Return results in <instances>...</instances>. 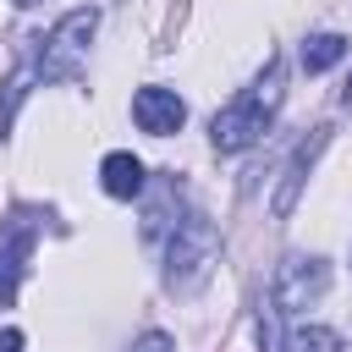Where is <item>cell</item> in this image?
<instances>
[{
    "mask_svg": "<svg viewBox=\"0 0 352 352\" xmlns=\"http://www.w3.org/2000/svg\"><path fill=\"white\" fill-rule=\"evenodd\" d=\"M280 99H286V72H280V60H270V66H264L231 104L214 110V121H209V143H214V154H242V148H253V143L270 132Z\"/></svg>",
    "mask_w": 352,
    "mask_h": 352,
    "instance_id": "6da1fadb",
    "label": "cell"
},
{
    "mask_svg": "<svg viewBox=\"0 0 352 352\" xmlns=\"http://www.w3.org/2000/svg\"><path fill=\"white\" fill-rule=\"evenodd\" d=\"M214 264H220V231H214L209 214L187 209L170 226V242H165V286L170 292H198Z\"/></svg>",
    "mask_w": 352,
    "mask_h": 352,
    "instance_id": "7a4b0ae2",
    "label": "cell"
},
{
    "mask_svg": "<svg viewBox=\"0 0 352 352\" xmlns=\"http://www.w3.org/2000/svg\"><path fill=\"white\" fill-rule=\"evenodd\" d=\"M94 33H99V11H94V6H77V11H66V16L50 28V38H38L33 77H44V82H60V77H72V72L88 60V44H94Z\"/></svg>",
    "mask_w": 352,
    "mask_h": 352,
    "instance_id": "3957f363",
    "label": "cell"
},
{
    "mask_svg": "<svg viewBox=\"0 0 352 352\" xmlns=\"http://www.w3.org/2000/svg\"><path fill=\"white\" fill-rule=\"evenodd\" d=\"M324 292H330V258L292 253V258H280V270H275V280H270V308L286 319V314L314 308Z\"/></svg>",
    "mask_w": 352,
    "mask_h": 352,
    "instance_id": "277c9868",
    "label": "cell"
},
{
    "mask_svg": "<svg viewBox=\"0 0 352 352\" xmlns=\"http://www.w3.org/2000/svg\"><path fill=\"white\" fill-rule=\"evenodd\" d=\"M324 143H330V126H314V132L292 148V160L280 165V182H275V192H270V214H275V220H286V214L297 209V198H302V187H308V176H314Z\"/></svg>",
    "mask_w": 352,
    "mask_h": 352,
    "instance_id": "5b68a950",
    "label": "cell"
},
{
    "mask_svg": "<svg viewBox=\"0 0 352 352\" xmlns=\"http://www.w3.org/2000/svg\"><path fill=\"white\" fill-rule=\"evenodd\" d=\"M132 121H138V132H148V138H170V132H182V121H187V104H182L176 88L148 82V88L132 94Z\"/></svg>",
    "mask_w": 352,
    "mask_h": 352,
    "instance_id": "8992f818",
    "label": "cell"
},
{
    "mask_svg": "<svg viewBox=\"0 0 352 352\" xmlns=\"http://www.w3.org/2000/svg\"><path fill=\"white\" fill-rule=\"evenodd\" d=\"M28 253H33V214H16L0 231V308L16 302L22 275H28Z\"/></svg>",
    "mask_w": 352,
    "mask_h": 352,
    "instance_id": "52a82bcc",
    "label": "cell"
},
{
    "mask_svg": "<svg viewBox=\"0 0 352 352\" xmlns=\"http://www.w3.org/2000/svg\"><path fill=\"white\" fill-rule=\"evenodd\" d=\"M143 182H148V170H143V160H138V154L116 148V154H104V160H99V187H104L110 198H138V192H143Z\"/></svg>",
    "mask_w": 352,
    "mask_h": 352,
    "instance_id": "ba28073f",
    "label": "cell"
},
{
    "mask_svg": "<svg viewBox=\"0 0 352 352\" xmlns=\"http://www.w3.org/2000/svg\"><path fill=\"white\" fill-rule=\"evenodd\" d=\"M336 60H346V38L341 33H308L302 38V72H330Z\"/></svg>",
    "mask_w": 352,
    "mask_h": 352,
    "instance_id": "9c48e42d",
    "label": "cell"
},
{
    "mask_svg": "<svg viewBox=\"0 0 352 352\" xmlns=\"http://www.w3.org/2000/svg\"><path fill=\"white\" fill-rule=\"evenodd\" d=\"M280 352H346V341L330 324H297V330H286V346Z\"/></svg>",
    "mask_w": 352,
    "mask_h": 352,
    "instance_id": "30bf717a",
    "label": "cell"
},
{
    "mask_svg": "<svg viewBox=\"0 0 352 352\" xmlns=\"http://www.w3.org/2000/svg\"><path fill=\"white\" fill-rule=\"evenodd\" d=\"M28 82H33V66H16V72H11V82H6V99H0V138L11 132V121H16L22 99H28Z\"/></svg>",
    "mask_w": 352,
    "mask_h": 352,
    "instance_id": "8fae6325",
    "label": "cell"
},
{
    "mask_svg": "<svg viewBox=\"0 0 352 352\" xmlns=\"http://www.w3.org/2000/svg\"><path fill=\"white\" fill-rule=\"evenodd\" d=\"M126 352H176V341H170L165 330H143V336H138Z\"/></svg>",
    "mask_w": 352,
    "mask_h": 352,
    "instance_id": "7c38bea8",
    "label": "cell"
},
{
    "mask_svg": "<svg viewBox=\"0 0 352 352\" xmlns=\"http://www.w3.org/2000/svg\"><path fill=\"white\" fill-rule=\"evenodd\" d=\"M22 346H28L22 330H6V336H0V352H22Z\"/></svg>",
    "mask_w": 352,
    "mask_h": 352,
    "instance_id": "4fadbf2b",
    "label": "cell"
},
{
    "mask_svg": "<svg viewBox=\"0 0 352 352\" xmlns=\"http://www.w3.org/2000/svg\"><path fill=\"white\" fill-rule=\"evenodd\" d=\"M341 99H346V104H352V82H346V94H341Z\"/></svg>",
    "mask_w": 352,
    "mask_h": 352,
    "instance_id": "5bb4252c",
    "label": "cell"
},
{
    "mask_svg": "<svg viewBox=\"0 0 352 352\" xmlns=\"http://www.w3.org/2000/svg\"><path fill=\"white\" fill-rule=\"evenodd\" d=\"M11 6H38V0H11Z\"/></svg>",
    "mask_w": 352,
    "mask_h": 352,
    "instance_id": "9a60e30c",
    "label": "cell"
}]
</instances>
